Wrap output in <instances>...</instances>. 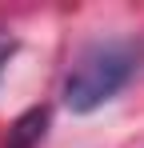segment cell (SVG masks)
<instances>
[{
	"mask_svg": "<svg viewBox=\"0 0 144 148\" xmlns=\"http://www.w3.org/2000/svg\"><path fill=\"white\" fill-rule=\"evenodd\" d=\"M44 128H48V112L44 108H32V112H24L20 120L8 128V144L4 148H36L44 140Z\"/></svg>",
	"mask_w": 144,
	"mask_h": 148,
	"instance_id": "2",
	"label": "cell"
},
{
	"mask_svg": "<svg viewBox=\"0 0 144 148\" xmlns=\"http://www.w3.org/2000/svg\"><path fill=\"white\" fill-rule=\"evenodd\" d=\"M12 52H16V40H12L8 32H0V72H4V64H8Z\"/></svg>",
	"mask_w": 144,
	"mask_h": 148,
	"instance_id": "3",
	"label": "cell"
},
{
	"mask_svg": "<svg viewBox=\"0 0 144 148\" xmlns=\"http://www.w3.org/2000/svg\"><path fill=\"white\" fill-rule=\"evenodd\" d=\"M136 72V56L124 44H92L64 80V104L72 112H96L100 104L116 96Z\"/></svg>",
	"mask_w": 144,
	"mask_h": 148,
	"instance_id": "1",
	"label": "cell"
}]
</instances>
